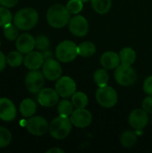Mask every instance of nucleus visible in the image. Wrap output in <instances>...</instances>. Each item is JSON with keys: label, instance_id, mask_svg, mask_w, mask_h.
<instances>
[{"label": "nucleus", "instance_id": "nucleus-1", "mask_svg": "<svg viewBox=\"0 0 152 153\" xmlns=\"http://www.w3.org/2000/svg\"><path fill=\"white\" fill-rule=\"evenodd\" d=\"M71 13L66 6L61 4H52L47 12V21L48 24L55 28L60 29L69 23Z\"/></svg>", "mask_w": 152, "mask_h": 153}, {"label": "nucleus", "instance_id": "nucleus-2", "mask_svg": "<svg viewBox=\"0 0 152 153\" xmlns=\"http://www.w3.org/2000/svg\"><path fill=\"white\" fill-rule=\"evenodd\" d=\"M39 21V14L37 11L30 7H26L19 10L14 17V25L22 30H29L32 29Z\"/></svg>", "mask_w": 152, "mask_h": 153}, {"label": "nucleus", "instance_id": "nucleus-3", "mask_svg": "<svg viewBox=\"0 0 152 153\" xmlns=\"http://www.w3.org/2000/svg\"><path fill=\"white\" fill-rule=\"evenodd\" d=\"M73 128V124L69 117H57L49 124V134L56 140H63L66 138Z\"/></svg>", "mask_w": 152, "mask_h": 153}, {"label": "nucleus", "instance_id": "nucleus-4", "mask_svg": "<svg viewBox=\"0 0 152 153\" xmlns=\"http://www.w3.org/2000/svg\"><path fill=\"white\" fill-rule=\"evenodd\" d=\"M78 45L72 40H63L56 48V57L59 62H73L78 55Z\"/></svg>", "mask_w": 152, "mask_h": 153}, {"label": "nucleus", "instance_id": "nucleus-5", "mask_svg": "<svg viewBox=\"0 0 152 153\" xmlns=\"http://www.w3.org/2000/svg\"><path fill=\"white\" fill-rule=\"evenodd\" d=\"M97 102L103 108H110L116 105L118 100V95L116 91L108 85L99 87L96 91Z\"/></svg>", "mask_w": 152, "mask_h": 153}, {"label": "nucleus", "instance_id": "nucleus-6", "mask_svg": "<svg viewBox=\"0 0 152 153\" xmlns=\"http://www.w3.org/2000/svg\"><path fill=\"white\" fill-rule=\"evenodd\" d=\"M114 76L116 82L125 87L133 85L137 80V73L132 65H120L116 68Z\"/></svg>", "mask_w": 152, "mask_h": 153}, {"label": "nucleus", "instance_id": "nucleus-7", "mask_svg": "<svg viewBox=\"0 0 152 153\" xmlns=\"http://www.w3.org/2000/svg\"><path fill=\"white\" fill-rule=\"evenodd\" d=\"M26 127L30 134L35 136H41L48 132L49 124L44 117L40 116H32L26 122Z\"/></svg>", "mask_w": 152, "mask_h": 153}, {"label": "nucleus", "instance_id": "nucleus-8", "mask_svg": "<svg viewBox=\"0 0 152 153\" xmlns=\"http://www.w3.org/2000/svg\"><path fill=\"white\" fill-rule=\"evenodd\" d=\"M76 88L77 86L74 80L70 76H61L56 80V90L59 96L64 99L72 97L76 92Z\"/></svg>", "mask_w": 152, "mask_h": 153}, {"label": "nucleus", "instance_id": "nucleus-9", "mask_svg": "<svg viewBox=\"0 0 152 153\" xmlns=\"http://www.w3.org/2000/svg\"><path fill=\"white\" fill-rule=\"evenodd\" d=\"M44 74L39 70H31L25 78V86L31 93H39L44 86Z\"/></svg>", "mask_w": 152, "mask_h": 153}, {"label": "nucleus", "instance_id": "nucleus-10", "mask_svg": "<svg viewBox=\"0 0 152 153\" xmlns=\"http://www.w3.org/2000/svg\"><path fill=\"white\" fill-rule=\"evenodd\" d=\"M69 30L75 37H84L89 32V22L87 19L79 14L72 17L68 23Z\"/></svg>", "mask_w": 152, "mask_h": 153}, {"label": "nucleus", "instance_id": "nucleus-11", "mask_svg": "<svg viewBox=\"0 0 152 153\" xmlns=\"http://www.w3.org/2000/svg\"><path fill=\"white\" fill-rule=\"evenodd\" d=\"M42 73L46 79L49 81H56L62 75L63 69L59 61L49 58L45 60L42 65Z\"/></svg>", "mask_w": 152, "mask_h": 153}, {"label": "nucleus", "instance_id": "nucleus-12", "mask_svg": "<svg viewBox=\"0 0 152 153\" xmlns=\"http://www.w3.org/2000/svg\"><path fill=\"white\" fill-rule=\"evenodd\" d=\"M70 120L75 127L85 128L88 127L92 122L91 113L85 108H75L70 116Z\"/></svg>", "mask_w": 152, "mask_h": 153}, {"label": "nucleus", "instance_id": "nucleus-13", "mask_svg": "<svg viewBox=\"0 0 152 153\" xmlns=\"http://www.w3.org/2000/svg\"><path fill=\"white\" fill-rule=\"evenodd\" d=\"M129 125L135 130L140 131L144 129L149 122L148 113L143 108L133 109L128 117Z\"/></svg>", "mask_w": 152, "mask_h": 153}, {"label": "nucleus", "instance_id": "nucleus-14", "mask_svg": "<svg viewBox=\"0 0 152 153\" xmlns=\"http://www.w3.org/2000/svg\"><path fill=\"white\" fill-rule=\"evenodd\" d=\"M59 97L60 96L56 89L45 88L39 92L38 102L45 108H51L58 103Z\"/></svg>", "mask_w": 152, "mask_h": 153}, {"label": "nucleus", "instance_id": "nucleus-15", "mask_svg": "<svg viewBox=\"0 0 152 153\" xmlns=\"http://www.w3.org/2000/svg\"><path fill=\"white\" fill-rule=\"evenodd\" d=\"M16 117V108L12 100L7 98H0V119L5 122L14 120Z\"/></svg>", "mask_w": 152, "mask_h": 153}, {"label": "nucleus", "instance_id": "nucleus-16", "mask_svg": "<svg viewBox=\"0 0 152 153\" xmlns=\"http://www.w3.org/2000/svg\"><path fill=\"white\" fill-rule=\"evenodd\" d=\"M45 62L43 54L39 51H30L26 54V56L23 59V64L26 68L30 70H39L42 67Z\"/></svg>", "mask_w": 152, "mask_h": 153}, {"label": "nucleus", "instance_id": "nucleus-17", "mask_svg": "<svg viewBox=\"0 0 152 153\" xmlns=\"http://www.w3.org/2000/svg\"><path fill=\"white\" fill-rule=\"evenodd\" d=\"M15 46L21 53L28 54L35 48V39L29 33H22L17 38Z\"/></svg>", "mask_w": 152, "mask_h": 153}, {"label": "nucleus", "instance_id": "nucleus-18", "mask_svg": "<svg viewBox=\"0 0 152 153\" xmlns=\"http://www.w3.org/2000/svg\"><path fill=\"white\" fill-rule=\"evenodd\" d=\"M101 65L107 70L116 69L117 66L121 65L119 54L114 51H106L102 54L100 57Z\"/></svg>", "mask_w": 152, "mask_h": 153}, {"label": "nucleus", "instance_id": "nucleus-19", "mask_svg": "<svg viewBox=\"0 0 152 153\" xmlns=\"http://www.w3.org/2000/svg\"><path fill=\"white\" fill-rule=\"evenodd\" d=\"M119 56H120L121 65L130 66L133 64H134L137 56H136V52L133 48H132L130 47H125L120 50Z\"/></svg>", "mask_w": 152, "mask_h": 153}, {"label": "nucleus", "instance_id": "nucleus-20", "mask_svg": "<svg viewBox=\"0 0 152 153\" xmlns=\"http://www.w3.org/2000/svg\"><path fill=\"white\" fill-rule=\"evenodd\" d=\"M37 110V105L31 99H25L20 104V112L24 117H31Z\"/></svg>", "mask_w": 152, "mask_h": 153}, {"label": "nucleus", "instance_id": "nucleus-21", "mask_svg": "<svg viewBox=\"0 0 152 153\" xmlns=\"http://www.w3.org/2000/svg\"><path fill=\"white\" fill-rule=\"evenodd\" d=\"M138 142V136L132 130L125 131L120 136V143L125 148H133Z\"/></svg>", "mask_w": 152, "mask_h": 153}, {"label": "nucleus", "instance_id": "nucleus-22", "mask_svg": "<svg viewBox=\"0 0 152 153\" xmlns=\"http://www.w3.org/2000/svg\"><path fill=\"white\" fill-rule=\"evenodd\" d=\"M78 55L83 57H90L96 53V46L91 41H83L77 47Z\"/></svg>", "mask_w": 152, "mask_h": 153}, {"label": "nucleus", "instance_id": "nucleus-23", "mask_svg": "<svg viewBox=\"0 0 152 153\" xmlns=\"http://www.w3.org/2000/svg\"><path fill=\"white\" fill-rule=\"evenodd\" d=\"M94 11L99 14H105L109 12L112 6V0H90Z\"/></svg>", "mask_w": 152, "mask_h": 153}, {"label": "nucleus", "instance_id": "nucleus-24", "mask_svg": "<svg viewBox=\"0 0 152 153\" xmlns=\"http://www.w3.org/2000/svg\"><path fill=\"white\" fill-rule=\"evenodd\" d=\"M94 82L98 87H103L108 85L109 81V74L106 68H100L94 72L93 74Z\"/></svg>", "mask_w": 152, "mask_h": 153}, {"label": "nucleus", "instance_id": "nucleus-25", "mask_svg": "<svg viewBox=\"0 0 152 153\" xmlns=\"http://www.w3.org/2000/svg\"><path fill=\"white\" fill-rule=\"evenodd\" d=\"M71 98V101L75 108H85L89 104V98L82 91H76Z\"/></svg>", "mask_w": 152, "mask_h": 153}, {"label": "nucleus", "instance_id": "nucleus-26", "mask_svg": "<svg viewBox=\"0 0 152 153\" xmlns=\"http://www.w3.org/2000/svg\"><path fill=\"white\" fill-rule=\"evenodd\" d=\"M74 107L72 103V101L68 100H63L58 103L57 106V112L59 114L60 117H70V116L72 115Z\"/></svg>", "mask_w": 152, "mask_h": 153}, {"label": "nucleus", "instance_id": "nucleus-27", "mask_svg": "<svg viewBox=\"0 0 152 153\" xmlns=\"http://www.w3.org/2000/svg\"><path fill=\"white\" fill-rule=\"evenodd\" d=\"M23 56H22V53H21L20 51H13L10 52L8 54V56H6V61L7 64L12 66V67H17L20 66L22 62H23Z\"/></svg>", "mask_w": 152, "mask_h": 153}, {"label": "nucleus", "instance_id": "nucleus-28", "mask_svg": "<svg viewBox=\"0 0 152 153\" xmlns=\"http://www.w3.org/2000/svg\"><path fill=\"white\" fill-rule=\"evenodd\" d=\"M4 35L8 40L17 39V38L19 37L18 36V28L10 22L4 27Z\"/></svg>", "mask_w": 152, "mask_h": 153}, {"label": "nucleus", "instance_id": "nucleus-29", "mask_svg": "<svg viewBox=\"0 0 152 153\" xmlns=\"http://www.w3.org/2000/svg\"><path fill=\"white\" fill-rule=\"evenodd\" d=\"M66 8L71 14H78L83 9V2L82 0H69Z\"/></svg>", "mask_w": 152, "mask_h": 153}, {"label": "nucleus", "instance_id": "nucleus-30", "mask_svg": "<svg viewBox=\"0 0 152 153\" xmlns=\"http://www.w3.org/2000/svg\"><path fill=\"white\" fill-rule=\"evenodd\" d=\"M12 142V134L10 131L3 126H0V148L7 147Z\"/></svg>", "mask_w": 152, "mask_h": 153}, {"label": "nucleus", "instance_id": "nucleus-31", "mask_svg": "<svg viewBox=\"0 0 152 153\" xmlns=\"http://www.w3.org/2000/svg\"><path fill=\"white\" fill-rule=\"evenodd\" d=\"M12 19L13 15L10 10H8L7 7L0 6V26L4 27L6 24L12 22Z\"/></svg>", "mask_w": 152, "mask_h": 153}, {"label": "nucleus", "instance_id": "nucleus-32", "mask_svg": "<svg viewBox=\"0 0 152 153\" xmlns=\"http://www.w3.org/2000/svg\"><path fill=\"white\" fill-rule=\"evenodd\" d=\"M50 41L47 36L39 35L35 39V48H37L39 50H46L49 48Z\"/></svg>", "mask_w": 152, "mask_h": 153}, {"label": "nucleus", "instance_id": "nucleus-33", "mask_svg": "<svg viewBox=\"0 0 152 153\" xmlns=\"http://www.w3.org/2000/svg\"><path fill=\"white\" fill-rule=\"evenodd\" d=\"M142 108L148 113V114H151L152 115V96L151 95H149L147 96L146 98L143 99L142 100Z\"/></svg>", "mask_w": 152, "mask_h": 153}, {"label": "nucleus", "instance_id": "nucleus-34", "mask_svg": "<svg viewBox=\"0 0 152 153\" xmlns=\"http://www.w3.org/2000/svg\"><path fill=\"white\" fill-rule=\"evenodd\" d=\"M143 91L152 96V75L148 76L143 82Z\"/></svg>", "mask_w": 152, "mask_h": 153}, {"label": "nucleus", "instance_id": "nucleus-35", "mask_svg": "<svg viewBox=\"0 0 152 153\" xmlns=\"http://www.w3.org/2000/svg\"><path fill=\"white\" fill-rule=\"evenodd\" d=\"M19 0H0V4L2 6L10 8V7H13L17 4Z\"/></svg>", "mask_w": 152, "mask_h": 153}, {"label": "nucleus", "instance_id": "nucleus-36", "mask_svg": "<svg viewBox=\"0 0 152 153\" xmlns=\"http://www.w3.org/2000/svg\"><path fill=\"white\" fill-rule=\"evenodd\" d=\"M6 56H4V54L0 51V72H2L4 68H5V65H6Z\"/></svg>", "mask_w": 152, "mask_h": 153}, {"label": "nucleus", "instance_id": "nucleus-37", "mask_svg": "<svg viewBox=\"0 0 152 153\" xmlns=\"http://www.w3.org/2000/svg\"><path fill=\"white\" fill-rule=\"evenodd\" d=\"M43 56H44V58H45V60H47V59H49V58H52V56H53V54H52V52L51 51H49V50H44L43 51Z\"/></svg>", "mask_w": 152, "mask_h": 153}, {"label": "nucleus", "instance_id": "nucleus-38", "mask_svg": "<svg viewBox=\"0 0 152 153\" xmlns=\"http://www.w3.org/2000/svg\"><path fill=\"white\" fill-rule=\"evenodd\" d=\"M65 152L62 149L59 148H51L48 151H47V153H64Z\"/></svg>", "mask_w": 152, "mask_h": 153}, {"label": "nucleus", "instance_id": "nucleus-39", "mask_svg": "<svg viewBox=\"0 0 152 153\" xmlns=\"http://www.w3.org/2000/svg\"><path fill=\"white\" fill-rule=\"evenodd\" d=\"M83 3H85V2H88V1H90V0H82Z\"/></svg>", "mask_w": 152, "mask_h": 153}, {"label": "nucleus", "instance_id": "nucleus-40", "mask_svg": "<svg viewBox=\"0 0 152 153\" xmlns=\"http://www.w3.org/2000/svg\"><path fill=\"white\" fill-rule=\"evenodd\" d=\"M0 45H1V41H0Z\"/></svg>", "mask_w": 152, "mask_h": 153}]
</instances>
